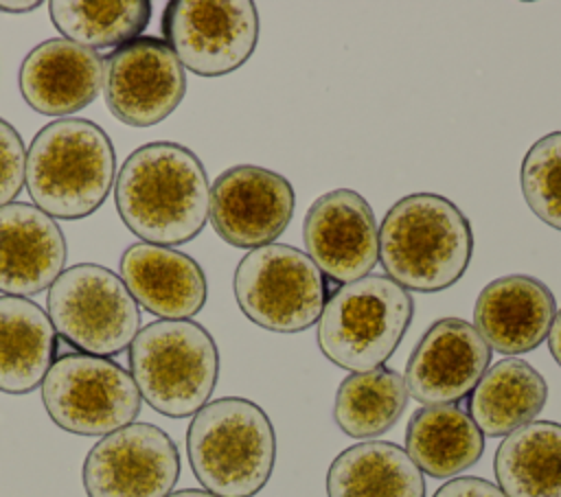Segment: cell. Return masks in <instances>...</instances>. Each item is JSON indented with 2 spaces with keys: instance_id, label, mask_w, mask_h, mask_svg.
Masks as SVG:
<instances>
[{
  "instance_id": "obj_25",
  "label": "cell",
  "mask_w": 561,
  "mask_h": 497,
  "mask_svg": "<svg viewBox=\"0 0 561 497\" xmlns=\"http://www.w3.org/2000/svg\"><path fill=\"white\" fill-rule=\"evenodd\" d=\"M408 405V388L397 370L379 366L348 374L335 394L333 418L351 438L386 434Z\"/></svg>"
},
{
  "instance_id": "obj_26",
  "label": "cell",
  "mask_w": 561,
  "mask_h": 497,
  "mask_svg": "<svg viewBox=\"0 0 561 497\" xmlns=\"http://www.w3.org/2000/svg\"><path fill=\"white\" fill-rule=\"evenodd\" d=\"M48 11L64 39L96 50L112 46L121 48L140 37L151 18V2L53 0L48 2Z\"/></svg>"
},
{
  "instance_id": "obj_3",
  "label": "cell",
  "mask_w": 561,
  "mask_h": 497,
  "mask_svg": "<svg viewBox=\"0 0 561 497\" xmlns=\"http://www.w3.org/2000/svg\"><path fill=\"white\" fill-rule=\"evenodd\" d=\"M116 177L107 134L92 120L59 118L42 127L28 151L24 186L53 219H83L101 208Z\"/></svg>"
},
{
  "instance_id": "obj_4",
  "label": "cell",
  "mask_w": 561,
  "mask_h": 497,
  "mask_svg": "<svg viewBox=\"0 0 561 497\" xmlns=\"http://www.w3.org/2000/svg\"><path fill=\"white\" fill-rule=\"evenodd\" d=\"M186 453L197 482L210 495L254 497L274 471L272 420L248 398L210 401L188 425Z\"/></svg>"
},
{
  "instance_id": "obj_27",
  "label": "cell",
  "mask_w": 561,
  "mask_h": 497,
  "mask_svg": "<svg viewBox=\"0 0 561 497\" xmlns=\"http://www.w3.org/2000/svg\"><path fill=\"white\" fill-rule=\"evenodd\" d=\"M519 180L528 208L561 230V131L546 134L526 151Z\"/></svg>"
},
{
  "instance_id": "obj_22",
  "label": "cell",
  "mask_w": 561,
  "mask_h": 497,
  "mask_svg": "<svg viewBox=\"0 0 561 497\" xmlns=\"http://www.w3.org/2000/svg\"><path fill=\"white\" fill-rule=\"evenodd\" d=\"M329 497H425V482L405 449L359 442L344 449L327 473Z\"/></svg>"
},
{
  "instance_id": "obj_13",
  "label": "cell",
  "mask_w": 561,
  "mask_h": 497,
  "mask_svg": "<svg viewBox=\"0 0 561 497\" xmlns=\"http://www.w3.org/2000/svg\"><path fill=\"white\" fill-rule=\"evenodd\" d=\"M287 177L252 164L224 171L210 186V223L234 247H263L283 234L294 215Z\"/></svg>"
},
{
  "instance_id": "obj_7",
  "label": "cell",
  "mask_w": 561,
  "mask_h": 497,
  "mask_svg": "<svg viewBox=\"0 0 561 497\" xmlns=\"http://www.w3.org/2000/svg\"><path fill=\"white\" fill-rule=\"evenodd\" d=\"M46 309L55 333L94 357L123 352L140 331L138 302L121 276L94 263L64 269L48 287Z\"/></svg>"
},
{
  "instance_id": "obj_18",
  "label": "cell",
  "mask_w": 561,
  "mask_h": 497,
  "mask_svg": "<svg viewBox=\"0 0 561 497\" xmlns=\"http://www.w3.org/2000/svg\"><path fill=\"white\" fill-rule=\"evenodd\" d=\"M554 311V296L541 280L508 274L480 291L473 322L489 348L519 355L537 348L548 337Z\"/></svg>"
},
{
  "instance_id": "obj_15",
  "label": "cell",
  "mask_w": 561,
  "mask_h": 497,
  "mask_svg": "<svg viewBox=\"0 0 561 497\" xmlns=\"http://www.w3.org/2000/svg\"><path fill=\"white\" fill-rule=\"evenodd\" d=\"M489 361L491 348L473 324L443 317L427 328L408 359V396L423 405H454L473 392Z\"/></svg>"
},
{
  "instance_id": "obj_11",
  "label": "cell",
  "mask_w": 561,
  "mask_h": 497,
  "mask_svg": "<svg viewBox=\"0 0 561 497\" xmlns=\"http://www.w3.org/2000/svg\"><path fill=\"white\" fill-rule=\"evenodd\" d=\"M178 477V447L151 423H131L103 436L83 462L88 497H167Z\"/></svg>"
},
{
  "instance_id": "obj_1",
  "label": "cell",
  "mask_w": 561,
  "mask_h": 497,
  "mask_svg": "<svg viewBox=\"0 0 561 497\" xmlns=\"http://www.w3.org/2000/svg\"><path fill=\"white\" fill-rule=\"evenodd\" d=\"M114 201L142 243L182 245L195 239L210 210V186L199 158L178 142H147L118 169Z\"/></svg>"
},
{
  "instance_id": "obj_17",
  "label": "cell",
  "mask_w": 561,
  "mask_h": 497,
  "mask_svg": "<svg viewBox=\"0 0 561 497\" xmlns=\"http://www.w3.org/2000/svg\"><path fill=\"white\" fill-rule=\"evenodd\" d=\"M66 265L59 223L33 204L0 208V291L26 298L48 289Z\"/></svg>"
},
{
  "instance_id": "obj_21",
  "label": "cell",
  "mask_w": 561,
  "mask_h": 497,
  "mask_svg": "<svg viewBox=\"0 0 561 497\" xmlns=\"http://www.w3.org/2000/svg\"><path fill=\"white\" fill-rule=\"evenodd\" d=\"M484 451V434L456 405H425L412 414L405 453L430 477H454L473 466Z\"/></svg>"
},
{
  "instance_id": "obj_20",
  "label": "cell",
  "mask_w": 561,
  "mask_h": 497,
  "mask_svg": "<svg viewBox=\"0 0 561 497\" xmlns=\"http://www.w3.org/2000/svg\"><path fill=\"white\" fill-rule=\"evenodd\" d=\"M55 355L57 333L48 313L28 298L0 296V392L39 388Z\"/></svg>"
},
{
  "instance_id": "obj_31",
  "label": "cell",
  "mask_w": 561,
  "mask_h": 497,
  "mask_svg": "<svg viewBox=\"0 0 561 497\" xmlns=\"http://www.w3.org/2000/svg\"><path fill=\"white\" fill-rule=\"evenodd\" d=\"M42 2L37 0H31V2H0V11H7V13H28V11H35Z\"/></svg>"
},
{
  "instance_id": "obj_9",
  "label": "cell",
  "mask_w": 561,
  "mask_h": 497,
  "mask_svg": "<svg viewBox=\"0 0 561 497\" xmlns=\"http://www.w3.org/2000/svg\"><path fill=\"white\" fill-rule=\"evenodd\" d=\"M232 287L243 315L276 333L305 331L324 309L320 269L305 252L283 243L250 250L237 265Z\"/></svg>"
},
{
  "instance_id": "obj_32",
  "label": "cell",
  "mask_w": 561,
  "mask_h": 497,
  "mask_svg": "<svg viewBox=\"0 0 561 497\" xmlns=\"http://www.w3.org/2000/svg\"><path fill=\"white\" fill-rule=\"evenodd\" d=\"M167 497H215V495H210L208 490H197V488H184V490H178V493H169Z\"/></svg>"
},
{
  "instance_id": "obj_24",
  "label": "cell",
  "mask_w": 561,
  "mask_h": 497,
  "mask_svg": "<svg viewBox=\"0 0 561 497\" xmlns=\"http://www.w3.org/2000/svg\"><path fill=\"white\" fill-rule=\"evenodd\" d=\"M493 471L506 497H561V425L533 420L508 434Z\"/></svg>"
},
{
  "instance_id": "obj_23",
  "label": "cell",
  "mask_w": 561,
  "mask_h": 497,
  "mask_svg": "<svg viewBox=\"0 0 561 497\" xmlns=\"http://www.w3.org/2000/svg\"><path fill=\"white\" fill-rule=\"evenodd\" d=\"M548 398L543 377L524 359L491 366L469 396V416L486 436H508L535 420Z\"/></svg>"
},
{
  "instance_id": "obj_30",
  "label": "cell",
  "mask_w": 561,
  "mask_h": 497,
  "mask_svg": "<svg viewBox=\"0 0 561 497\" xmlns=\"http://www.w3.org/2000/svg\"><path fill=\"white\" fill-rule=\"evenodd\" d=\"M548 346H550L554 361L561 366V309L554 313V320H552V326L548 333Z\"/></svg>"
},
{
  "instance_id": "obj_5",
  "label": "cell",
  "mask_w": 561,
  "mask_h": 497,
  "mask_svg": "<svg viewBox=\"0 0 561 497\" xmlns=\"http://www.w3.org/2000/svg\"><path fill=\"white\" fill-rule=\"evenodd\" d=\"M129 374L158 414L195 416L219 377L213 335L193 320H158L138 331L129 346Z\"/></svg>"
},
{
  "instance_id": "obj_14",
  "label": "cell",
  "mask_w": 561,
  "mask_h": 497,
  "mask_svg": "<svg viewBox=\"0 0 561 497\" xmlns=\"http://www.w3.org/2000/svg\"><path fill=\"white\" fill-rule=\"evenodd\" d=\"M302 239L309 258L333 285L364 278L379 258L373 208L351 188L329 190L311 204L302 223Z\"/></svg>"
},
{
  "instance_id": "obj_16",
  "label": "cell",
  "mask_w": 561,
  "mask_h": 497,
  "mask_svg": "<svg viewBox=\"0 0 561 497\" xmlns=\"http://www.w3.org/2000/svg\"><path fill=\"white\" fill-rule=\"evenodd\" d=\"M105 59L64 37L37 44L20 66V92L44 116H70L88 107L103 88Z\"/></svg>"
},
{
  "instance_id": "obj_19",
  "label": "cell",
  "mask_w": 561,
  "mask_h": 497,
  "mask_svg": "<svg viewBox=\"0 0 561 497\" xmlns=\"http://www.w3.org/2000/svg\"><path fill=\"white\" fill-rule=\"evenodd\" d=\"M121 280L131 298L162 320H188L206 304V276L188 254L134 243L121 256Z\"/></svg>"
},
{
  "instance_id": "obj_29",
  "label": "cell",
  "mask_w": 561,
  "mask_h": 497,
  "mask_svg": "<svg viewBox=\"0 0 561 497\" xmlns=\"http://www.w3.org/2000/svg\"><path fill=\"white\" fill-rule=\"evenodd\" d=\"M432 497H506L500 486L482 477H456L443 484Z\"/></svg>"
},
{
  "instance_id": "obj_8",
  "label": "cell",
  "mask_w": 561,
  "mask_h": 497,
  "mask_svg": "<svg viewBox=\"0 0 561 497\" xmlns=\"http://www.w3.org/2000/svg\"><path fill=\"white\" fill-rule=\"evenodd\" d=\"M42 403L59 429L77 436H107L134 423L142 398L123 366L72 350L59 355L48 368Z\"/></svg>"
},
{
  "instance_id": "obj_2",
  "label": "cell",
  "mask_w": 561,
  "mask_h": 497,
  "mask_svg": "<svg viewBox=\"0 0 561 497\" xmlns=\"http://www.w3.org/2000/svg\"><path fill=\"white\" fill-rule=\"evenodd\" d=\"M473 234L462 210L443 195L399 199L379 228V261L390 280L412 291H440L462 278Z\"/></svg>"
},
{
  "instance_id": "obj_10",
  "label": "cell",
  "mask_w": 561,
  "mask_h": 497,
  "mask_svg": "<svg viewBox=\"0 0 561 497\" xmlns=\"http://www.w3.org/2000/svg\"><path fill=\"white\" fill-rule=\"evenodd\" d=\"M162 33L182 68L221 77L254 53L259 15L250 0H175L164 9Z\"/></svg>"
},
{
  "instance_id": "obj_6",
  "label": "cell",
  "mask_w": 561,
  "mask_h": 497,
  "mask_svg": "<svg viewBox=\"0 0 561 497\" xmlns=\"http://www.w3.org/2000/svg\"><path fill=\"white\" fill-rule=\"evenodd\" d=\"M414 315L412 296L388 276L337 287L318 320V346L335 366L368 372L397 350Z\"/></svg>"
},
{
  "instance_id": "obj_28",
  "label": "cell",
  "mask_w": 561,
  "mask_h": 497,
  "mask_svg": "<svg viewBox=\"0 0 561 497\" xmlns=\"http://www.w3.org/2000/svg\"><path fill=\"white\" fill-rule=\"evenodd\" d=\"M26 149L18 129L0 118V208L13 204L24 186Z\"/></svg>"
},
{
  "instance_id": "obj_12",
  "label": "cell",
  "mask_w": 561,
  "mask_h": 497,
  "mask_svg": "<svg viewBox=\"0 0 561 497\" xmlns=\"http://www.w3.org/2000/svg\"><path fill=\"white\" fill-rule=\"evenodd\" d=\"M184 92V68L164 39L136 37L105 59V103L125 125H158L175 112Z\"/></svg>"
}]
</instances>
